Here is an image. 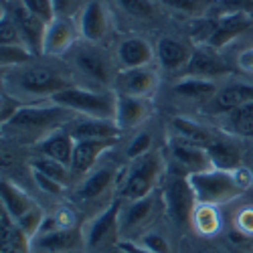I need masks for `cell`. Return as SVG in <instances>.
<instances>
[{
  "label": "cell",
  "mask_w": 253,
  "mask_h": 253,
  "mask_svg": "<svg viewBox=\"0 0 253 253\" xmlns=\"http://www.w3.org/2000/svg\"><path fill=\"white\" fill-rule=\"evenodd\" d=\"M16 27L23 37V43L35 53V55H43V45H45V35H47V27L49 23H45L43 18H39L37 14L29 12L23 4H18L12 12Z\"/></svg>",
  "instance_id": "2e32d148"
},
{
  "label": "cell",
  "mask_w": 253,
  "mask_h": 253,
  "mask_svg": "<svg viewBox=\"0 0 253 253\" xmlns=\"http://www.w3.org/2000/svg\"><path fill=\"white\" fill-rule=\"evenodd\" d=\"M20 4H23L29 12L37 14L39 18H43L45 23H51L53 18H57L51 0H20Z\"/></svg>",
  "instance_id": "f35d334b"
},
{
  "label": "cell",
  "mask_w": 253,
  "mask_h": 253,
  "mask_svg": "<svg viewBox=\"0 0 253 253\" xmlns=\"http://www.w3.org/2000/svg\"><path fill=\"white\" fill-rule=\"evenodd\" d=\"M249 25H251V18L245 12H227L213 27V35H211L207 43L213 49H221L227 43H231L235 37L245 33L249 29Z\"/></svg>",
  "instance_id": "603a6c76"
},
{
  "label": "cell",
  "mask_w": 253,
  "mask_h": 253,
  "mask_svg": "<svg viewBox=\"0 0 253 253\" xmlns=\"http://www.w3.org/2000/svg\"><path fill=\"white\" fill-rule=\"evenodd\" d=\"M223 6L229 12H253V0H223Z\"/></svg>",
  "instance_id": "f6af8a7d"
},
{
  "label": "cell",
  "mask_w": 253,
  "mask_h": 253,
  "mask_svg": "<svg viewBox=\"0 0 253 253\" xmlns=\"http://www.w3.org/2000/svg\"><path fill=\"white\" fill-rule=\"evenodd\" d=\"M79 249H83V229L77 227H61L31 241V253H73Z\"/></svg>",
  "instance_id": "8fae6325"
},
{
  "label": "cell",
  "mask_w": 253,
  "mask_h": 253,
  "mask_svg": "<svg viewBox=\"0 0 253 253\" xmlns=\"http://www.w3.org/2000/svg\"><path fill=\"white\" fill-rule=\"evenodd\" d=\"M118 249H120V253H152L150 249H146L140 241H120Z\"/></svg>",
  "instance_id": "bcb514c9"
},
{
  "label": "cell",
  "mask_w": 253,
  "mask_h": 253,
  "mask_svg": "<svg viewBox=\"0 0 253 253\" xmlns=\"http://www.w3.org/2000/svg\"><path fill=\"white\" fill-rule=\"evenodd\" d=\"M77 35H79V27H75L69 18H63V16L53 18L47 27L43 55L61 57V55L69 53L75 47Z\"/></svg>",
  "instance_id": "5bb4252c"
},
{
  "label": "cell",
  "mask_w": 253,
  "mask_h": 253,
  "mask_svg": "<svg viewBox=\"0 0 253 253\" xmlns=\"http://www.w3.org/2000/svg\"><path fill=\"white\" fill-rule=\"evenodd\" d=\"M73 85V81L65 77L63 73L45 67V65H25V67H16L14 75V87L20 89L23 93H29L33 97L45 95L51 99L55 93L63 91Z\"/></svg>",
  "instance_id": "52a82bcc"
},
{
  "label": "cell",
  "mask_w": 253,
  "mask_h": 253,
  "mask_svg": "<svg viewBox=\"0 0 253 253\" xmlns=\"http://www.w3.org/2000/svg\"><path fill=\"white\" fill-rule=\"evenodd\" d=\"M43 221H45V213H43V209L37 205L35 209L29 211L27 215L20 217V219L16 221V225H18V229L29 237V241H33V239L37 237V233H39L41 225H43Z\"/></svg>",
  "instance_id": "e575fe53"
},
{
  "label": "cell",
  "mask_w": 253,
  "mask_h": 253,
  "mask_svg": "<svg viewBox=\"0 0 253 253\" xmlns=\"http://www.w3.org/2000/svg\"><path fill=\"white\" fill-rule=\"evenodd\" d=\"M182 73L184 77H201V79L215 81L217 77L231 73V65L221 55H217L213 47H199V49H193V55L188 59Z\"/></svg>",
  "instance_id": "4fadbf2b"
},
{
  "label": "cell",
  "mask_w": 253,
  "mask_h": 253,
  "mask_svg": "<svg viewBox=\"0 0 253 253\" xmlns=\"http://www.w3.org/2000/svg\"><path fill=\"white\" fill-rule=\"evenodd\" d=\"M193 186V193L197 199V205H225L237 199L241 193L247 191V186L251 184V174L245 168H237V170H211L199 172L188 176Z\"/></svg>",
  "instance_id": "6da1fadb"
},
{
  "label": "cell",
  "mask_w": 253,
  "mask_h": 253,
  "mask_svg": "<svg viewBox=\"0 0 253 253\" xmlns=\"http://www.w3.org/2000/svg\"><path fill=\"white\" fill-rule=\"evenodd\" d=\"M67 130L75 140H118L122 134L116 120H99V118H83V116L79 120H71Z\"/></svg>",
  "instance_id": "d6986e66"
},
{
  "label": "cell",
  "mask_w": 253,
  "mask_h": 253,
  "mask_svg": "<svg viewBox=\"0 0 253 253\" xmlns=\"http://www.w3.org/2000/svg\"><path fill=\"white\" fill-rule=\"evenodd\" d=\"M49 101V99H47ZM73 112L55 105L53 101H49V105H23L16 116L6 124V128L10 126L12 130L20 132V134H31L37 136V140L41 142L45 136H49L55 130H61L63 122H71Z\"/></svg>",
  "instance_id": "277c9868"
},
{
  "label": "cell",
  "mask_w": 253,
  "mask_h": 253,
  "mask_svg": "<svg viewBox=\"0 0 253 253\" xmlns=\"http://www.w3.org/2000/svg\"><path fill=\"white\" fill-rule=\"evenodd\" d=\"M31 170H37V172L45 174V176H49V178H53V180H57L61 184H65V186L69 184V180L73 176L69 166L61 164V162H57V160H53L49 156H43V154H39L37 158L31 160Z\"/></svg>",
  "instance_id": "d6a6232c"
},
{
  "label": "cell",
  "mask_w": 253,
  "mask_h": 253,
  "mask_svg": "<svg viewBox=\"0 0 253 253\" xmlns=\"http://www.w3.org/2000/svg\"><path fill=\"white\" fill-rule=\"evenodd\" d=\"M156 57V51L150 47L148 41L140 37H130L124 39L118 47V63L122 69H136V67H146L150 65Z\"/></svg>",
  "instance_id": "44dd1931"
},
{
  "label": "cell",
  "mask_w": 253,
  "mask_h": 253,
  "mask_svg": "<svg viewBox=\"0 0 253 253\" xmlns=\"http://www.w3.org/2000/svg\"><path fill=\"white\" fill-rule=\"evenodd\" d=\"M0 45H25L16 20L8 12H2V18H0Z\"/></svg>",
  "instance_id": "d590c367"
},
{
  "label": "cell",
  "mask_w": 253,
  "mask_h": 253,
  "mask_svg": "<svg viewBox=\"0 0 253 253\" xmlns=\"http://www.w3.org/2000/svg\"><path fill=\"white\" fill-rule=\"evenodd\" d=\"M191 227L203 237H213L221 229V217L215 205H197L191 217Z\"/></svg>",
  "instance_id": "1f68e13d"
},
{
  "label": "cell",
  "mask_w": 253,
  "mask_h": 253,
  "mask_svg": "<svg viewBox=\"0 0 253 253\" xmlns=\"http://www.w3.org/2000/svg\"><path fill=\"white\" fill-rule=\"evenodd\" d=\"M136 241H140L146 249H150L152 253H170V243H168V239L160 233V231H146V233L142 237H138Z\"/></svg>",
  "instance_id": "8d00e7d4"
},
{
  "label": "cell",
  "mask_w": 253,
  "mask_h": 253,
  "mask_svg": "<svg viewBox=\"0 0 253 253\" xmlns=\"http://www.w3.org/2000/svg\"><path fill=\"white\" fill-rule=\"evenodd\" d=\"M253 101V85L245 83H231L217 91V95L205 105V114L209 116H225L237 110L239 105Z\"/></svg>",
  "instance_id": "e0dca14e"
},
{
  "label": "cell",
  "mask_w": 253,
  "mask_h": 253,
  "mask_svg": "<svg viewBox=\"0 0 253 253\" xmlns=\"http://www.w3.org/2000/svg\"><path fill=\"white\" fill-rule=\"evenodd\" d=\"M122 199H114L95 213L83 227V251L87 253H108L120 245V211Z\"/></svg>",
  "instance_id": "3957f363"
},
{
  "label": "cell",
  "mask_w": 253,
  "mask_h": 253,
  "mask_svg": "<svg viewBox=\"0 0 253 253\" xmlns=\"http://www.w3.org/2000/svg\"><path fill=\"white\" fill-rule=\"evenodd\" d=\"M73 65L83 77L93 81L101 89L114 87L118 73H114V65H112L110 57L103 51H99L97 47H93V45L77 47L73 53Z\"/></svg>",
  "instance_id": "9c48e42d"
},
{
  "label": "cell",
  "mask_w": 253,
  "mask_h": 253,
  "mask_svg": "<svg viewBox=\"0 0 253 253\" xmlns=\"http://www.w3.org/2000/svg\"><path fill=\"white\" fill-rule=\"evenodd\" d=\"M152 152V136L148 132H140L134 136V140L130 142V146L126 148V156H128V160H136L144 154Z\"/></svg>",
  "instance_id": "74e56055"
},
{
  "label": "cell",
  "mask_w": 253,
  "mask_h": 253,
  "mask_svg": "<svg viewBox=\"0 0 253 253\" xmlns=\"http://www.w3.org/2000/svg\"><path fill=\"white\" fill-rule=\"evenodd\" d=\"M120 178V170L114 166H101L97 170H91L85 178H83L79 191H77V201L81 203H91L101 199L105 193L114 186V182Z\"/></svg>",
  "instance_id": "ffe728a7"
},
{
  "label": "cell",
  "mask_w": 253,
  "mask_h": 253,
  "mask_svg": "<svg viewBox=\"0 0 253 253\" xmlns=\"http://www.w3.org/2000/svg\"><path fill=\"white\" fill-rule=\"evenodd\" d=\"M49 101L55 105H61L73 114H79L83 118H99V120H116V105H118V93L108 89H85L71 85L55 93Z\"/></svg>",
  "instance_id": "7a4b0ae2"
},
{
  "label": "cell",
  "mask_w": 253,
  "mask_h": 253,
  "mask_svg": "<svg viewBox=\"0 0 253 253\" xmlns=\"http://www.w3.org/2000/svg\"><path fill=\"white\" fill-rule=\"evenodd\" d=\"M37 148L43 156H49L61 164L71 168L73 160V150H75V138L69 134L67 128H61L45 136L41 142H37Z\"/></svg>",
  "instance_id": "7402d4cb"
},
{
  "label": "cell",
  "mask_w": 253,
  "mask_h": 253,
  "mask_svg": "<svg viewBox=\"0 0 253 253\" xmlns=\"http://www.w3.org/2000/svg\"><path fill=\"white\" fill-rule=\"evenodd\" d=\"M51 2H53V8H55V14H63L71 6V0H51Z\"/></svg>",
  "instance_id": "7dc6e473"
},
{
  "label": "cell",
  "mask_w": 253,
  "mask_h": 253,
  "mask_svg": "<svg viewBox=\"0 0 253 253\" xmlns=\"http://www.w3.org/2000/svg\"><path fill=\"white\" fill-rule=\"evenodd\" d=\"M35 53L27 45H0V61L2 67H25L31 63Z\"/></svg>",
  "instance_id": "836d02e7"
},
{
  "label": "cell",
  "mask_w": 253,
  "mask_h": 253,
  "mask_svg": "<svg viewBox=\"0 0 253 253\" xmlns=\"http://www.w3.org/2000/svg\"><path fill=\"white\" fill-rule=\"evenodd\" d=\"M23 108V105L18 103V99L14 97V95H10V93H2V124L6 126L14 116H16V112Z\"/></svg>",
  "instance_id": "7bdbcfd3"
},
{
  "label": "cell",
  "mask_w": 253,
  "mask_h": 253,
  "mask_svg": "<svg viewBox=\"0 0 253 253\" xmlns=\"http://www.w3.org/2000/svg\"><path fill=\"white\" fill-rule=\"evenodd\" d=\"M162 156L152 150L136 160H132L130 168L126 170L120 182V199L122 201H140L156 191V184L162 174Z\"/></svg>",
  "instance_id": "5b68a950"
},
{
  "label": "cell",
  "mask_w": 253,
  "mask_h": 253,
  "mask_svg": "<svg viewBox=\"0 0 253 253\" xmlns=\"http://www.w3.org/2000/svg\"><path fill=\"white\" fill-rule=\"evenodd\" d=\"M162 201H164L166 215L176 225H191L197 199H195L188 176L178 174V172H172L168 176L162 186Z\"/></svg>",
  "instance_id": "ba28073f"
},
{
  "label": "cell",
  "mask_w": 253,
  "mask_h": 253,
  "mask_svg": "<svg viewBox=\"0 0 253 253\" xmlns=\"http://www.w3.org/2000/svg\"><path fill=\"white\" fill-rule=\"evenodd\" d=\"M223 130L235 138H247L253 140V101H247L239 105L237 110L221 116Z\"/></svg>",
  "instance_id": "f546056e"
},
{
  "label": "cell",
  "mask_w": 253,
  "mask_h": 253,
  "mask_svg": "<svg viewBox=\"0 0 253 253\" xmlns=\"http://www.w3.org/2000/svg\"><path fill=\"white\" fill-rule=\"evenodd\" d=\"M160 2L182 12H197L203 6V0H160Z\"/></svg>",
  "instance_id": "ee69618b"
},
{
  "label": "cell",
  "mask_w": 253,
  "mask_h": 253,
  "mask_svg": "<svg viewBox=\"0 0 253 253\" xmlns=\"http://www.w3.org/2000/svg\"><path fill=\"white\" fill-rule=\"evenodd\" d=\"M116 140H75V150L71 160V174L73 176H87L97 160L108 152Z\"/></svg>",
  "instance_id": "9a60e30c"
},
{
  "label": "cell",
  "mask_w": 253,
  "mask_h": 253,
  "mask_svg": "<svg viewBox=\"0 0 253 253\" xmlns=\"http://www.w3.org/2000/svg\"><path fill=\"white\" fill-rule=\"evenodd\" d=\"M156 87H158V73L150 65L136 69H122L114 81V91L118 95H130V97L150 99Z\"/></svg>",
  "instance_id": "30bf717a"
},
{
  "label": "cell",
  "mask_w": 253,
  "mask_h": 253,
  "mask_svg": "<svg viewBox=\"0 0 253 253\" xmlns=\"http://www.w3.org/2000/svg\"><path fill=\"white\" fill-rule=\"evenodd\" d=\"M0 197H2V211H6L14 221H18L23 215H27L31 209L37 207V203L23 191V188H18L14 182H10L6 178L2 180Z\"/></svg>",
  "instance_id": "f1b7e54d"
},
{
  "label": "cell",
  "mask_w": 253,
  "mask_h": 253,
  "mask_svg": "<svg viewBox=\"0 0 253 253\" xmlns=\"http://www.w3.org/2000/svg\"><path fill=\"white\" fill-rule=\"evenodd\" d=\"M168 148H170V158L174 160V164L178 168V174L193 176V174H199V172H205V170L213 168L207 148L188 144L178 138H172Z\"/></svg>",
  "instance_id": "7c38bea8"
},
{
  "label": "cell",
  "mask_w": 253,
  "mask_h": 253,
  "mask_svg": "<svg viewBox=\"0 0 253 253\" xmlns=\"http://www.w3.org/2000/svg\"><path fill=\"white\" fill-rule=\"evenodd\" d=\"M207 152H209L211 164H213V168H217V170L231 172V170L241 168V150L233 140L219 138L211 148H207Z\"/></svg>",
  "instance_id": "4dcf8cb0"
},
{
  "label": "cell",
  "mask_w": 253,
  "mask_h": 253,
  "mask_svg": "<svg viewBox=\"0 0 253 253\" xmlns=\"http://www.w3.org/2000/svg\"><path fill=\"white\" fill-rule=\"evenodd\" d=\"M235 233L253 237V207H245L235 215Z\"/></svg>",
  "instance_id": "b9f144b4"
},
{
  "label": "cell",
  "mask_w": 253,
  "mask_h": 253,
  "mask_svg": "<svg viewBox=\"0 0 253 253\" xmlns=\"http://www.w3.org/2000/svg\"><path fill=\"white\" fill-rule=\"evenodd\" d=\"M118 2L130 16L150 18L154 14V6H152L150 0H118Z\"/></svg>",
  "instance_id": "ab89813d"
},
{
  "label": "cell",
  "mask_w": 253,
  "mask_h": 253,
  "mask_svg": "<svg viewBox=\"0 0 253 253\" xmlns=\"http://www.w3.org/2000/svg\"><path fill=\"white\" fill-rule=\"evenodd\" d=\"M197 253H221V251H217V249H203V251H197Z\"/></svg>",
  "instance_id": "c3c4849f"
},
{
  "label": "cell",
  "mask_w": 253,
  "mask_h": 253,
  "mask_svg": "<svg viewBox=\"0 0 253 253\" xmlns=\"http://www.w3.org/2000/svg\"><path fill=\"white\" fill-rule=\"evenodd\" d=\"M79 33L91 45L99 43V41L105 37V33H108V16H105V10L97 0L85 4V8L81 10Z\"/></svg>",
  "instance_id": "d4e9b609"
},
{
  "label": "cell",
  "mask_w": 253,
  "mask_h": 253,
  "mask_svg": "<svg viewBox=\"0 0 253 253\" xmlns=\"http://www.w3.org/2000/svg\"><path fill=\"white\" fill-rule=\"evenodd\" d=\"M170 126H172V132H174L172 138H178V140H184L188 144L201 146V148H211V146L221 138L213 130H209V128H205L203 124H199L195 120H188V118H174L170 122Z\"/></svg>",
  "instance_id": "484cf974"
},
{
  "label": "cell",
  "mask_w": 253,
  "mask_h": 253,
  "mask_svg": "<svg viewBox=\"0 0 253 253\" xmlns=\"http://www.w3.org/2000/svg\"><path fill=\"white\" fill-rule=\"evenodd\" d=\"M152 114V103L150 99L144 97H130V95H118L116 105V124L120 130H136L150 118Z\"/></svg>",
  "instance_id": "ac0fdd59"
},
{
  "label": "cell",
  "mask_w": 253,
  "mask_h": 253,
  "mask_svg": "<svg viewBox=\"0 0 253 253\" xmlns=\"http://www.w3.org/2000/svg\"><path fill=\"white\" fill-rule=\"evenodd\" d=\"M219 89L221 87L215 81L201 79V77H182L178 83H174V87H172L176 97H182L186 101H197V103H203V105H207L211 99H213Z\"/></svg>",
  "instance_id": "4316f807"
},
{
  "label": "cell",
  "mask_w": 253,
  "mask_h": 253,
  "mask_svg": "<svg viewBox=\"0 0 253 253\" xmlns=\"http://www.w3.org/2000/svg\"><path fill=\"white\" fill-rule=\"evenodd\" d=\"M0 253H29L31 241L29 237L18 229L16 221L0 209Z\"/></svg>",
  "instance_id": "83f0119b"
},
{
  "label": "cell",
  "mask_w": 253,
  "mask_h": 253,
  "mask_svg": "<svg viewBox=\"0 0 253 253\" xmlns=\"http://www.w3.org/2000/svg\"><path fill=\"white\" fill-rule=\"evenodd\" d=\"M160 209H164L162 193L156 191L140 201H124L120 211V239L136 241L146 231H150Z\"/></svg>",
  "instance_id": "8992f818"
},
{
  "label": "cell",
  "mask_w": 253,
  "mask_h": 253,
  "mask_svg": "<svg viewBox=\"0 0 253 253\" xmlns=\"http://www.w3.org/2000/svg\"><path fill=\"white\" fill-rule=\"evenodd\" d=\"M154 51H156V59L160 63V67L164 71H184L188 59L193 55V51L184 43H180V41L172 37L160 39Z\"/></svg>",
  "instance_id": "cb8c5ba5"
},
{
  "label": "cell",
  "mask_w": 253,
  "mask_h": 253,
  "mask_svg": "<svg viewBox=\"0 0 253 253\" xmlns=\"http://www.w3.org/2000/svg\"><path fill=\"white\" fill-rule=\"evenodd\" d=\"M31 174H33L35 184H37L43 193H47V195H51V197H61L63 191H65V184H61V182H57V180H53V178H49V176H45V174H41V172H37V170H31Z\"/></svg>",
  "instance_id": "60d3db41"
}]
</instances>
